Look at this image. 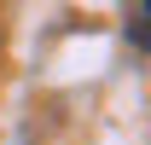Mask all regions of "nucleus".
Masks as SVG:
<instances>
[{
  "mask_svg": "<svg viewBox=\"0 0 151 145\" xmlns=\"http://www.w3.org/2000/svg\"><path fill=\"white\" fill-rule=\"evenodd\" d=\"M128 41L139 52H151V0H134V18H128Z\"/></svg>",
  "mask_w": 151,
  "mask_h": 145,
  "instance_id": "f257e3e1",
  "label": "nucleus"
}]
</instances>
